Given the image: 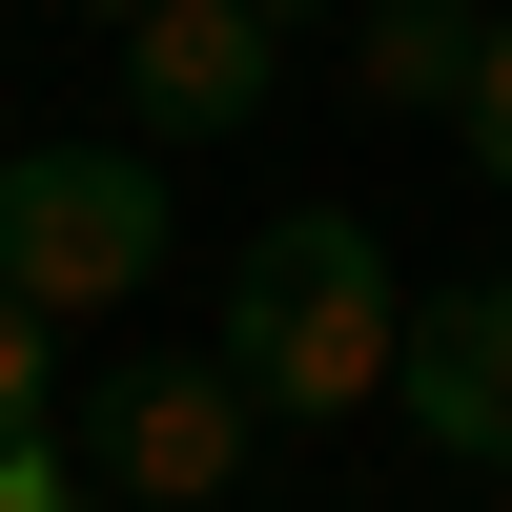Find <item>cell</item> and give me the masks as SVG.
I'll list each match as a JSON object with an SVG mask.
<instances>
[{
	"label": "cell",
	"instance_id": "52a82bcc",
	"mask_svg": "<svg viewBox=\"0 0 512 512\" xmlns=\"http://www.w3.org/2000/svg\"><path fill=\"white\" fill-rule=\"evenodd\" d=\"M41 431H62V308H21V287H0V472H21Z\"/></svg>",
	"mask_w": 512,
	"mask_h": 512
},
{
	"label": "cell",
	"instance_id": "3957f363",
	"mask_svg": "<svg viewBox=\"0 0 512 512\" xmlns=\"http://www.w3.org/2000/svg\"><path fill=\"white\" fill-rule=\"evenodd\" d=\"M62 431H82V472H103L123 512H185V492H226V472H246L267 390H246L226 349H164V369H103V390H82Z\"/></svg>",
	"mask_w": 512,
	"mask_h": 512
},
{
	"label": "cell",
	"instance_id": "ba28073f",
	"mask_svg": "<svg viewBox=\"0 0 512 512\" xmlns=\"http://www.w3.org/2000/svg\"><path fill=\"white\" fill-rule=\"evenodd\" d=\"M451 144H472L492 185H512V0H492V62H472V103H451Z\"/></svg>",
	"mask_w": 512,
	"mask_h": 512
},
{
	"label": "cell",
	"instance_id": "9c48e42d",
	"mask_svg": "<svg viewBox=\"0 0 512 512\" xmlns=\"http://www.w3.org/2000/svg\"><path fill=\"white\" fill-rule=\"evenodd\" d=\"M62 21H103V41H123V21H144V0H62Z\"/></svg>",
	"mask_w": 512,
	"mask_h": 512
},
{
	"label": "cell",
	"instance_id": "7a4b0ae2",
	"mask_svg": "<svg viewBox=\"0 0 512 512\" xmlns=\"http://www.w3.org/2000/svg\"><path fill=\"white\" fill-rule=\"evenodd\" d=\"M164 267V164L144 144H21L0 164V287L21 308H123Z\"/></svg>",
	"mask_w": 512,
	"mask_h": 512
},
{
	"label": "cell",
	"instance_id": "30bf717a",
	"mask_svg": "<svg viewBox=\"0 0 512 512\" xmlns=\"http://www.w3.org/2000/svg\"><path fill=\"white\" fill-rule=\"evenodd\" d=\"M246 21H308V0H246Z\"/></svg>",
	"mask_w": 512,
	"mask_h": 512
},
{
	"label": "cell",
	"instance_id": "8992f818",
	"mask_svg": "<svg viewBox=\"0 0 512 512\" xmlns=\"http://www.w3.org/2000/svg\"><path fill=\"white\" fill-rule=\"evenodd\" d=\"M472 62H492V0H390V21H369V103H472Z\"/></svg>",
	"mask_w": 512,
	"mask_h": 512
},
{
	"label": "cell",
	"instance_id": "5b68a950",
	"mask_svg": "<svg viewBox=\"0 0 512 512\" xmlns=\"http://www.w3.org/2000/svg\"><path fill=\"white\" fill-rule=\"evenodd\" d=\"M390 410L451 451V472H512V267H492V287H431V308H410V349H390Z\"/></svg>",
	"mask_w": 512,
	"mask_h": 512
},
{
	"label": "cell",
	"instance_id": "277c9868",
	"mask_svg": "<svg viewBox=\"0 0 512 512\" xmlns=\"http://www.w3.org/2000/svg\"><path fill=\"white\" fill-rule=\"evenodd\" d=\"M267 41L287 21H246V0H144L123 21V123L144 144H246L267 123Z\"/></svg>",
	"mask_w": 512,
	"mask_h": 512
},
{
	"label": "cell",
	"instance_id": "6da1fadb",
	"mask_svg": "<svg viewBox=\"0 0 512 512\" xmlns=\"http://www.w3.org/2000/svg\"><path fill=\"white\" fill-rule=\"evenodd\" d=\"M390 349H410L390 226H349V205L246 226V267H226V369H246L267 410H390Z\"/></svg>",
	"mask_w": 512,
	"mask_h": 512
}]
</instances>
